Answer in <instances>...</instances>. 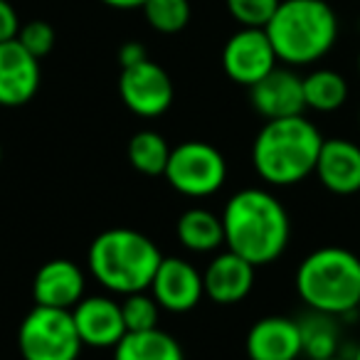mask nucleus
I'll list each match as a JSON object with an SVG mask.
<instances>
[{"label":"nucleus","mask_w":360,"mask_h":360,"mask_svg":"<svg viewBox=\"0 0 360 360\" xmlns=\"http://www.w3.org/2000/svg\"><path fill=\"white\" fill-rule=\"evenodd\" d=\"M314 173L333 195L360 193V146L348 139H323Z\"/></svg>","instance_id":"nucleus-17"},{"label":"nucleus","mask_w":360,"mask_h":360,"mask_svg":"<svg viewBox=\"0 0 360 360\" xmlns=\"http://www.w3.org/2000/svg\"><path fill=\"white\" fill-rule=\"evenodd\" d=\"M306 109L333 114L348 101V82L335 70H314L304 77Z\"/></svg>","instance_id":"nucleus-20"},{"label":"nucleus","mask_w":360,"mask_h":360,"mask_svg":"<svg viewBox=\"0 0 360 360\" xmlns=\"http://www.w3.org/2000/svg\"><path fill=\"white\" fill-rule=\"evenodd\" d=\"M163 178L186 198H210L227 180V160L207 141H183L173 146Z\"/></svg>","instance_id":"nucleus-7"},{"label":"nucleus","mask_w":360,"mask_h":360,"mask_svg":"<svg viewBox=\"0 0 360 360\" xmlns=\"http://www.w3.org/2000/svg\"><path fill=\"white\" fill-rule=\"evenodd\" d=\"M338 316L321 314V311H311L301 316L299 328H301V343H304V358H330L338 355L340 345V328L335 323Z\"/></svg>","instance_id":"nucleus-21"},{"label":"nucleus","mask_w":360,"mask_h":360,"mask_svg":"<svg viewBox=\"0 0 360 360\" xmlns=\"http://www.w3.org/2000/svg\"><path fill=\"white\" fill-rule=\"evenodd\" d=\"M150 294L158 301V306L168 314H188L205 296L202 271L193 262L183 257H163L153 281Z\"/></svg>","instance_id":"nucleus-10"},{"label":"nucleus","mask_w":360,"mask_h":360,"mask_svg":"<svg viewBox=\"0 0 360 360\" xmlns=\"http://www.w3.org/2000/svg\"><path fill=\"white\" fill-rule=\"evenodd\" d=\"M119 96L131 114L141 119H158L173 104L175 86L163 67L153 60H143L121 70Z\"/></svg>","instance_id":"nucleus-8"},{"label":"nucleus","mask_w":360,"mask_h":360,"mask_svg":"<svg viewBox=\"0 0 360 360\" xmlns=\"http://www.w3.org/2000/svg\"><path fill=\"white\" fill-rule=\"evenodd\" d=\"M72 319L84 348L114 350L116 343L129 333L121 314V301L111 296H84L72 309Z\"/></svg>","instance_id":"nucleus-11"},{"label":"nucleus","mask_w":360,"mask_h":360,"mask_svg":"<svg viewBox=\"0 0 360 360\" xmlns=\"http://www.w3.org/2000/svg\"><path fill=\"white\" fill-rule=\"evenodd\" d=\"M72 311L32 306L18 326V350L22 360H77L82 355Z\"/></svg>","instance_id":"nucleus-6"},{"label":"nucleus","mask_w":360,"mask_h":360,"mask_svg":"<svg viewBox=\"0 0 360 360\" xmlns=\"http://www.w3.org/2000/svg\"><path fill=\"white\" fill-rule=\"evenodd\" d=\"M294 286L311 311L353 314L360 304V257L345 247H319L301 259Z\"/></svg>","instance_id":"nucleus-5"},{"label":"nucleus","mask_w":360,"mask_h":360,"mask_svg":"<svg viewBox=\"0 0 360 360\" xmlns=\"http://www.w3.org/2000/svg\"><path fill=\"white\" fill-rule=\"evenodd\" d=\"M304 360H350V358H343V355H330V358H304Z\"/></svg>","instance_id":"nucleus-30"},{"label":"nucleus","mask_w":360,"mask_h":360,"mask_svg":"<svg viewBox=\"0 0 360 360\" xmlns=\"http://www.w3.org/2000/svg\"><path fill=\"white\" fill-rule=\"evenodd\" d=\"M143 18L160 35H175L191 22V0H146Z\"/></svg>","instance_id":"nucleus-23"},{"label":"nucleus","mask_w":360,"mask_h":360,"mask_svg":"<svg viewBox=\"0 0 360 360\" xmlns=\"http://www.w3.org/2000/svg\"><path fill=\"white\" fill-rule=\"evenodd\" d=\"M143 60H148V52H146V47L141 45V42H126V45H121V50H119L121 70H124V67L139 65V62H143Z\"/></svg>","instance_id":"nucleus-28"},{"label":"nucleus","mask_w":360,"mask_h":360,"mask_svg":"<svg viewBox=\"0 0 360 360\" xmlns=\"http://www.w3.org/2000/svg\"><path fill=\"white\" fill-rule=\"evenodd\" d=\"M350 360H360V345L355 348V353H353V358H350Z\"/></svg>","instance_id":"nucleus-31"},{"label":"nucleus","mask_w":360,"mask_h":360,"mask_svg":"<svg viewBox=\"0 0 360 360\" xmlns=\"http://www.w3.org/2000/svg\"><path fill=\"white\" fill-rule=\"evenodd\" d=\"M323 136L304 114L271 119L252 143V165L266 186L289 188L316 170Z\"/></svg>","instance_id":"nucleus-2"},{"label":"nucleus","mask_w":360,"mask_h":360,"mask_svg":"<svg viewBox=\"0 0 360 360\" xmlns=\"http://www.w3.org/2000/svg\"><path fill=\"white\" fill-rule=\"evenodd\" d=\"M264 30L279 62L306 67L333 50L338 40V18L326 0H281Z\"/></svg>","instance_id":"nucleus-4"},{"label":"nucleus","mask_w":360,"mask_h":360,"mask_svg":"<svg viewBox=\"0 0 360 360\" xmlns=\"http://www.w3.org/2000/svg\"><path fill=\"white\" fill-rule=\"evenodd\" d=\"M101 3L114 11H136V8H143L146 0H101Z\"/></svg>","instance_id":"nucleus-29"},{"label":"nucleus","mask_w":360,"mask_h":360,"mask_svg":"<svg viewBox=\"0 0 360 360\" xmlns=\"http://www.w3.org/2000/svg\"><path fill=\"white\" fill-rule=\"evenodd\" d=\"M86 296V274L72 259H50L35 271L32 299L37 306L72 311Z\"/></svg>","instance_id":"nucleus-13"},{"label":"nucleus","mask_w":360,"mask_h":360,"mask_svg":"<svg viewBox=\"0 0 360 360\" xmlns=\"http://www.w3.org/2000/svg\"><path fill=\"white\" fill-rule=\"evenodd\" d=\"M18 42L30 52L32 57L42 60L47 57L52 50H55L57 42V32L50 22L45 20H30L25 25H20V32H18Z\"/></svg>","instance_id":"nucleus-26"},{"label":"nucleus","mask_w":360,"mask_h":360,"mask_svg":"<svg viewBox=\"0 0 360 360\" xmlns=\"http://www.w3.org/2000/svg\"><path fill=\"white\" fill-rule=\"evenodd\" d=\"M225 247L255 266L276 262L291 240V220L274 193L242 188L222 207Z\"/></svg>","instance_id":"nucleus-1"},{"label":"nucleus","mask_w":360,"mask_h":360,"mask_svg":"<svg viewBox=\"0 0 360 360\" xmlns=\"http://www.w3.org/2000/svg\"><path fill=\"white\" fill-rule=\"evenodd\" d=\"M0 163H3V143H0Z\"/></svg>","instance_id":"nucleus-32"},{"label":"nucleus","mask_w":360,"mask_h":360,"mask_svg":"<svg viewBox=\"0 0 360 360\" xmlns=\"http://www.w3.org/2000/svg\"><path fill=\"white\" fill-rule=\"evenodd\" d=\"M274 52L264 27H240L222 47V70L235 84L252 86L276 67Z\"/></svg>","instance_id":"nucleus-9"},{"label":"nucleus","mask_w":360,"mask_h":360,"mask_svg":"<svg viewBox=\"0 0 360 360\" xmlns=\"http://www.w3.org/2000/svg\"><path fill=\"white\" fill-rule=\"evenodd\" d=\"M245 350L250 360H301L304 343L299 321L289 316H264L247 330Z\"/></svg>","instance_id":"nucleus-16"},{"label":"nucleus","mask_w":360,"mask_h":360,"mask_svg":"<svg viewBox=\"0 0 360 360\" xmlns=\"http://www.w3.org/2000/svg\"><path fill=\"white\" fill-rule=\"evenodd\" d=\"M255 276L257 266L247 262L245 257L235 255L230 250L217 252L202 271L205 296L220 306H235L252 294Z\"/></svg>","instance_id":"nucleus-15"},{"label":"nucleus","mask_w":360,"mask_h":360,"mask_svg":"<svg viewBox=\"0 0 360 360\" xmlns=\"http://www.w3.org/2000/svg\"><path fill=\"white\" fill-rule=\"evenodd\" d=\"M358 126H360V111H358Z\"/></svg>","instance_id":"nucleus-35"},{"label":"nucleus","mask_w":360,"mask_h":360,"mask_svg":"<svg viewBox=\"0 0 360 360\" xmlns=\"http://www.w3.org/2000/svg\"><path fill=\"white\" fill-rule=\"evenodd\" d=\"M18 32H20L18 11L8 0H0V45H3V42L18 40Z\"/></svg>","instance_id":"nucleus-27"},{"label":"nucleus","mask_w":360,"mask_h":360,"mask_svg":"<svg viewBox=\"0 0 360 360\" xmlns=\"http://www.w3.org/2000/svg\"><path fill=\"white\" fill-rule=\"evenodd\" d=\"M160 311L163 309L158 306L150 291H136V294L121 296V314H124V323L129 333L158 328Z\"/></svg>","instance_id":"nucleus-24"},{"label":"nucleus","mask_w":360,"mask_h":360,"mask_svg":"<svg viewBox=\"0 0 360 360\" xmlns=\"http://www.w3.org/2000/svg\"><path fill=\"white\" fill-rule=\"evenodd\" d=\"M170 150H173V146L158 131L150 129L134 134L129 139V146H126L129 163L134 165V170H139L143 175H163L170 158Z\"/></svg>","instance_id":"nucleus-22"},{"label":"nucleus","mask_w":360,"mask_h":360,"mask_svg":"<svg viewBox=\"0 0 360 360\" xmlns=\"http://www.w3.org/2000/svg\"><path fill=\"white\" fill-rule=\"evenodd\" d=\"M42 82L40 60L18 40L0 45V106L15 109L37 94Z\"/></svg>","instance_id":"nucleus-14"},{"label":"nucleus","mask_w":360,"mask_h":360,"mask_svg":"<svg viewBox=\"0 0 360 360\" xmlns=\"http://www.w3.org/2000/svg\"><path fill=\"white\" fill-rule=\"evenodd\" d=\"M250 101L257 114L266 121L304 114V77L289 67H274L269 75L250 86Z\"/></svg>","instance_id":"nucleus-12"},{"label":"nucleus","mask_w":360,"mask_h":360,"mask_svg":"<svg viewBox=\"0 0 360 360\" xmlns=\"http://www.w3.org/2000/svg\"><path fill=\"white\" fill-rule=\"evenodd\" d=\"M175 235L180 245L195 255H210L225 247L222 215H215L207 207H191L183 212L175 225Z\"/></svg>","instance_id":"nucleus-18"},{"label":"nucleus","mask_w":360,"mask_h":360,"mask_svg":"<svg viewBox=\"0 0 360 360\" xmlns=\"http://www.w3.org/2000/svg\"><path fill=\"white\" fill-rule=\"evenodd\" d=\"M281 0H225L227 13L240 27H266Z\"/></svg>","instance_id":"nucleus-25"},{"label":"nucleus","mask_w":360,"mask_h":360,"mask_svg":"<svg viewBox=\"0 0 360 360\" xmlns=\"http://www.w3.org/2000/svg\"><path fill=\"white\" fill-rule=\"evenodd\" d=\"M355 314H358V316H360V304H358V309H355Z\"/></svg>","instance_id":"nucleus-34"},{"label":"nucleus","mask_w":360,"mask_h":360,"mask_svg":"<svg viewBox=\"0 0 360 360\" xmlns=\"http://www.w3.org/2000/svg\"><path fill=\"white\" fill-rule=\"evenodd\" d=\"M114 360H186L178 338L163 328L126 333L116 343Z\"/></svg>","instance_id":"nucleus-19"},{"label":"nucleus","mask_w":360,"mask_h":360,"mask_svg":"<svg viewBox=\"0 0 360 360\" xmlns=\"http://www.w3.org/2000/svg\"><path fill=\"white\" fill-rule=\"evenodd\" d=\"M358 72H360V52H358Z\"/></svg>","instance_id":"nucleus-33"},{"label":"nucleus","mask_w":360,"mask_h":360,"mask_svg":"<svg viewBox=\"0 0 360 360\" xmlns=\"http://www.w3.org/2000/svg\"><path fill=\"white\" fill-rule=\"evenodd\" d=\"M163 255L143 232L131 227H111L91 240L86 252V269L109 294L148 291Z\"/></svg>","instance_id":"nucleus-3"}]
</instances>
